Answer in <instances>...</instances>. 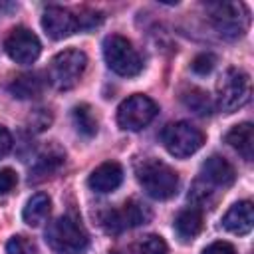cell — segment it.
<instances>
[{
  "label": "cell",
  "instance_id": "cell-1",
  "mask_svg": "<svg viewBox=\"0 0 254 254\" xmlns=\"http://www.w3.org/2000/svg\"><path fill=\"white\" fill-rule=\"evenodd\" d=\"M135 175L143 190L155 200H167L177 194L179 189V175L167 163L159 159H143L135 167Z\"/></svg>",
  "mask_w": 254,
  "mask_h": 254
},
{
  "label": "cell",
  "instance_id": "cell-2",
  "mask_svg": "<svg viewBox=\"0 0 254 254\" xmlns=\"http://www.w3.org/2000/svg\"><path fill=\"white\" fill-rule=\"evenodd\" d=\"M46 242L56 254H83L89 246V236L79 220L60 216L48 224Z\"/></svg>",
  "mask_w": 254,
  "mask_h": 254
},
{
  "label": "cell",
  "instance_id": "cell-3",
  "mask_svg": "<svg viewBox=\"0 0 254 254\" xmlns=\"http://www.w3.org/2000/svg\"><path fill=\"white\" fill-rule=\"evenodd\" d=\"M250 75L238 67H228L216 83V105L224 113H234L250 101Z\"/></svg>",
  "mask_w": 254,
  "mask_h": 254
},
{
  "label": "cell",
  "instance_id": "cell-4",
  "mask_svg": "<svg viewBox=\"0 0 254 254\" xmlns=\"http://www.w3.org/2000/svg\"><path fill=\"white\" fill-rule=\"evenodd\" d=\"M103 58L109 69L123 77H133L143 69V62L137 50L127 38L119 34H111L103 40Z\"/></svg>",
  "mask_w": 254,
  "mask_h": 254
},
{
  "label": "cell",
  "instance_id": "cell-5",
  "mask_svg": "<svg viewBox=\"0 0 254 254\" xmlns=\"http://www.w3.org/2000/svg\"><path fill=\"white\" fill-rule=\"evenodd\" d=\"M87 56L81 50H64L56 54L48 67V79L56 89H71L83 75Z\"/></svg>",
  "mask_w": 254,
  "mask_h": 254
},
{
  "label": "cell",
  "instance_id": "cell-6",
  "mask_svg": "<svg viewBox=\"0 0 254 254\" xmlns=\"http://www.w3.org/2000/svg\"><path fill=\"white\" fill-rule=\"evenodd\" d=\"M161 141L173 157L185 159V157H190L192 153H196L202 147L204 135L198 127L190 125L189 121H177V123H169L163 129Z\"/></svg>",
  "mask_w": 254,
  "mask_h": 254
},
{
  "label": "cell",
  "instance_id": "cell-7",
  "mask_svg": "<svg viewBox=\"0 0 254 254\" xmlns=\"http://www.w3.org/2000/svg\"><path fill=\"white\" fill-rule=\"evenodd\" d=\"M157 113H159V107L151 97L143 93H135L119 103L117 123L125 131H141L155 119Z\"/></svg>",
  "mask_w": 254,
  "mask_h": 254
},
{
  "label": "cell",
  "instance_id": "cell-8",
  "mask_svg": "<svg viewBox=\"0 0 254 254\" xmlns=\"http://www.w3.org/2000/svg\"><path fill=\"white\" fill-rule=\"evenodd\" d=\"M210 22L224 38H240L250 22L248 8L240 2H218L210 6Z\"/></svg>",
  "mask_w": 254,
  "mask_h": 254
},
{
  "label": "cell",
  "instance_id": "cell-9",
  "mask_svg": "<svg viewBox=\"0 0 254 254\" xmlns=\"http://www.w3.org/2000/svg\"><path fill=\"white\" fill-rule=\"evenodd\" d=\"M151 220V210L139 200H127L119 208H111L101 214V226L109 234H121L129 228L147 224Z\"/></svg>",
  "mask_w": 254,
  "mask_h": 254
},
{
  "label": "cell",
  "instance_id": "cell-10",
  "mask_svg": "<svg viewBox=\"0 0 254 254\" xmlns=\"http://www.w3.org/2000/svg\"><path fill=\"white\" fill-rule=\"evenodd\" d=\"M4 50L10 56V60H14L16 64L28 65L38 60L42 52V44L32 30L24 26H16L4 40Z\"/></svg>",
  "mask_w": 254,
  "mask_h": 254
},
{
  "label": "cell",
  "instance_id": "cell-11",
  "mask_svg": "<svg viewBox=\"0 0 254 254\" xmlns=\"http://www.w3.org/2000/svg\"><path fill=\"white\" fill-rule=\"evenodd\" d=\"M42 28L52 40H64L79 30L75 14L62 6H48L42 14Z\"/></svg>",
  "mask_w": 254,
  "mask_h": 254
},
{
  "label": "cell",
  "instance_id": "cell-12",
  "mask_svg": "<svg viewBox=\"0 0 254 254\" xmlns=\"http://www.w3.org/2000/svg\"><path fill=\"white\" fill-rule=\"evenodd\" d=\"M123 181V169L115 161H105L97 169L91 171L87 185L95 192H111L115 190Z\"/></svg>",
  "mask_w": 254,
  "mask_h": 254
},
{
  "label": "cell",
  "instance_id": "cell-13",
  "mask_svg": "<svg viewBox=\"0 0 254 254\" xmlns=\"http://www.w3.org/2000/svg\"><path fill=\"white\" fill-rule=\"evenodd\" d=\"M222 226L232 232V234H238V236H244L252 230L254 226V208H252V202L250 200H240V202H234L228 212L222 216Z\"/></svg>",
  "mask_w": 254,
  "mask_h": 254
},
{
  "label": "cell",
  "instance_id": "cell-14",
  "mask_svg": "<svg viewBox=\"0 0 254 254\" xmlns=\"http://www.w3.org/2000/svg\"><path fill=\"white\" fill-rule=\"evenodd\" d=\"M65 161V153L58 147V145H50L46 147L34 161L32 169H30V183H38L44 181L46 177L54 175Z\"/></svg>",
  "mask_w": 254,
  "mask_h": 254
},
{
  "label": "cell",
  "instance_id": "cell-15",
  "mask_svg": "<svg viewBox=\"0 0 254 254\" xmlns=\"http://www.w3.org/2000/svg\"><path fill=\"white\" fill-rule=\"evenodd\" d=\"M200 175L204 181H208L214 187H230L236 179L234 167L220 155L208 157L200 167Z\"/></svg>",
  "mask_w": 254,
  "mask_h": 254
},
{
  "label": "cell",
  "instance_id": "cell-16",
  "mask_svg": "<svg viewBox=\"0 0 254 254\" xmlns=\"http://www.w3.org/2000/svg\"><path fill=\"white\" fill-rule=\"evenodd\" d=\"M224 139L244 161H252V157H254V127H252V123L244 121L240 125H234L226 133Z\"/></svg>",
  "mask_w": 254,
  "mask_h": 254
},
{
  "label": "cell",
  "instance_id": "cell-17",
  "mask_svg": "<svg viewBox=\"0 0 254 254\" xmlns=\"http://www.w3.org/2000/svg\"><path fill=\"white\" fill-rule=\"evenodd\" d=\"M50 210H52V200L46 192H36L28 198L24 210H22V218L26 224L30 226H40L48 216H50Z\"/></svg>",
  "mask_w": 254,
  "mask_h": 254
},
{
  "label": "cell",
  "instance_id": "cell-18",
  "mask_svg": "<svg viewBox=\"0 0 254 254\" xmlns=\"http://www.w3.org/2000/svg\"><path fill=\"white\" fill-rule=\"evenodd\" d=\"M175 230L183 240H192L202 230V212L198 208H185L175 218Z\"/></svg>",
  "mask_w": 254,
  "mask_h": 254
},
{
  "label": "cell",
  "instance_id": "cell-19",
  "mask_svg": "<svg viewBox=\"0 0 254 254\" xmlns=\"http://www.w3.org/2000/svg\"><path fill=\"white\" fill-rule=\"evenodd\" d=\"M44 91V79L40 73H22L10 83V93L18 99H32Z\"/></svg>",
  "mask_w": 254,
  "mask_h": 254
},
{
  "label": "cell",
  "instance_id": "cell-20",
  "mask_svg": "<svg viewBox=\"0 0 254 254\" xmlns=\"http://www.w3.org/2000/svg\"><path fill=\"white\" fill-rule=\"evenodd\" d=\"M71 117H73V125L75 129L83 135V137H93L97 133V117L93 115L91 107L87 103H79L73 107L71 111Z\"/></svg>",
  "mask_w": 254,
  "mask_h": 254
},
{
  "label": "cell",
  "instance_id": "cell-21",
  "mask_svg": "<svg viewBox=\"0 0 254 254\" xmlns=\"http://www.w3.org/2000/svg\"><path fill=\"white\" fill-rule=\"evenodd\" d=\"M183 103L190 109V111H194L196 115H210L212 113V109H214V103L210 101V97H208V93L206 91H202V89H198V87H192L190 91H187L185 95H183Z\"/></svg>",
  "mask_w": 254,
  "mask_h": 254
},
{
  "label": "cell",
  "instance_id": "cell-22",
  "mask_svg": "<svg viewBox=\"0 0 254 254\" xmlns=\"http://www.w3.org/2000/svg\"><path fill=\"white\" fill-rule=\"evenodd\" d=\"M135 254H167V242L161 236L151 234L137 244Z\"/></svg>",
  "mask_w": 254,
  "mask_h": 254
},
{
  "label": "cell",
  "instance_id": "cell-23",
  "mask_svg": "<svg viewBox=\"0 0 254 254\" xmlns=\"http://www.w3.org/2000/svg\"><path fill=\"white\" fill-rule=\"evenodd\" d=\"M34 252H36V246L26 236L18 234L6 242V254H34Z\"/></svg>",
  "mask_w": 254,
  "mask_h": 254
},
{
  "label": "cell",
  "instance_id": "cell-24",
  "mask_svg": "<svg viewBox=\"0 0 254 254\" xmlns=\"http://www.w3.org/2000/svg\"><path fill=\"white\" fill-rule=\"evenodd\" d=\"M214 65H216V56H214V54H208V52L198 54V56L192 60V64H190L192 71L198 73V75H206V73H210V71L214 69Z\"/></svg>",
  "mask_w": 254,
  "mask_h": 254
},
{
  "label": "cell",
  "instance_id": "cell-25",
  "mask_svg": "<svg viewBox=\"0 0 254 254\" xmlns=\"http://www.w3.org/2000/svg\"><path fill=\"white\" fill-rule=\"evenodd\" d=\"M50 123H52V115H50V111H46V109H36V111L28 117V127H30L32 131H36V133L44 131Z\"/></svg>",
  "mask_w": 254,
  "mask_h": 254
},
{
  "label": "cell",
  "instance_id": "cell-26",
  "mask_svg": "<svg viewBox=\"0 0 254 254\" xmlns=\"http://www.w3.org/2000/svg\"><path fill=\"white\" fill-rule=\"evenodd\" d=\"M18 183V177H16V171H12L10 167L6 169H0V194H6L10 192Z\"/></svg>",
  "mask_w": 254,
  "mask_h": 254
},
{
  "label": "cell",
  "instance_id": "cell-27",
  "mask_svg": "<svg viewBox=\"0 0 254 254\" xmlns=\"http://www.w3.org/2000/svg\"><path fill=\"white\" fill-rule=\"evenodd\" d=\"M202 254H236V248L230 244V242H224V240H218V242H212L208 244Z\"/></svg>",
  "mask_w": 254,
  "mask_h": 254
},
{
  "label": "cell",
  "instance_id": "cell-28",
  "mask_svg": "<svg viewBox=\"0 0 254 254\" xmlns=\"http://www.w3.org/2000/svg\"><path fill=\"white\" fill-rule=\"evenodd\" d=\"M12 135H10V131L4 127V125H0V159H4L8 153H10V149H12Z\"/></svg>",
  "mask_w": 254,
  "mask_h": 254
},
{
  "label": "cell",
  "instance_id": "cell-29",
  "mask_svg": "<svg viewBox=\"0 0 254 254\" xmlns=\"http://www.w3.org/2000/svg\"><path fill=\"white\" fill-rule=\"evenodd\" d=\"M4 8H10V4H4V2H0V12H2Z\"/></svg>",
  "mask_w": 254,
  "mask_h": 254
}]
</instances>
